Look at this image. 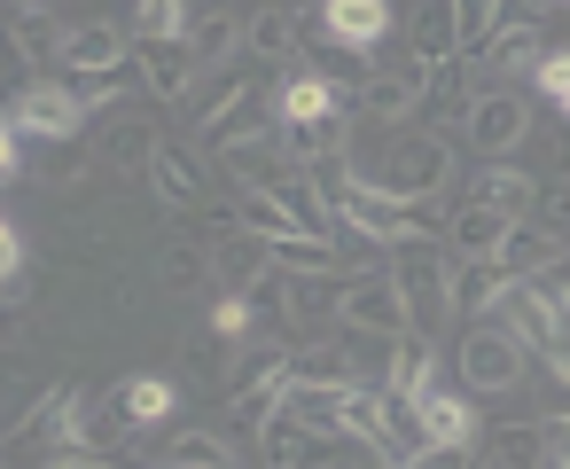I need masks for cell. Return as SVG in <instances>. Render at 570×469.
<instances>
[{
	"mask_svg": "<svg viewBox=\"0 0 570 469\" xmlns=\"http://www.w3.org/2000/svg\"><path fill=\"white\" fill-rule=\"evenodd\" d=\"M367 188H383V196H406V204H430L445 180H453V141H438V134H399L383 157H375V173H360Z\"/></svg>",
	"mask_w": 570,
	"mask_h": 469,
	"instance_id": "cell-1",
	"label": "cell"
},
{
	"mask_svg": "<svg viewBox=\"0 0 570 469\" xmlns=\"http://www.w3.org/2000/svg\"><path fill=\"white\" fill-rule=\"evenodd\" d=\"M328 219H352L360 235H375V243H430V235H445L438 219H430V204H406V196H383V188H367L360 173H352V188L336 196V212Z\"/></svg>",
	"mask_w": 570,
	"mask_h": 469,
	"instance_id": "cell-2",
	"label": "cell"
},
{
	"mask_svg": "<svg viewBox=\"0 0 570 469\" xmlns=\"http://www.w3.org/2000/svg\"><path fill=\"white\" fill-rule=\"evenodd\" d=\"M391 282H399L406 321H414L422 336L453 313V266H445V251H438V243H406V251H399V266H391Z\"/></svg>",
	"mask_w": 570,
	"mask_h": 469,
	"instance_id": "cell-3",
	"label": "cell"
},
{
	"mask_svg": "<svg viewBox=\"0 0 570 469\" xmlns=\"http://www.w3.org/2000/svg\"><path fill=\"white\" fill-rule=\"evenodd\" d=\"M461 383L469 391H515L523 383V344L500 321H469V336H461Z\"/></svg>",
	"mask_w": 570,
	"mask_h": 469,
	"instance_id": "cell-4",
	"label": "cell"
},
{
	"mask_svg": "<svg viewBox=\"0 0 570 469\" xmlns=\"http://www.w3.org/2000/svg\"><path fill=\"white\" fill-rule=\"evenodd\" d=\"M336 321L360 329V336H406V329H414V321H406V297H399V282H391V266H383V274H352Z\"/></svg>",
	"mask_w": 570,
	"mask_h": 469,
	"instance_id": "cell-5",
	"label": "cell"
},
{
	"mask_svg": "<svg viewBox=\"0 0 570 469\" xmlns=\"http://www.w3.org/2000/svg\"><path fill=\"white\" fill-rule=\"evenodd\" d=\"M492 313H500V329H508L523 352H554V344H562V313H554V297H547V282H539V274L508 282Z\"/></svg>",
	"mask_w": 570,
	"mask_h": 469,
	"instance_id": "cell-6",
	"label": "cell"
},
{
	"mask_svg": "<svg viewBox=\"0 0 570 469\" xmlns=\"http://www.w3.org/2000/svg\"><path fill=\"white\" fill-rule=\"evenodd\" d=\"M9 126H17L24 141H71V134L87 126V102H79L71 87H48V79H32V87L9 102Z\"/></svg>",
	"mask_w": 570,
	"mask_h": 469,
	"instance_id": "cell-7",
	"label": "cell"
},
{
	"mask_svg": "<svg viewBox=\"0 0 570 469\" xmlns=\"http://www.w3.org/2000/svg\"><path fill=\"white\" fill-rule=\"evenodd\" d=\"M258 453L274 461V469H336L344 461V438H328V430H305L297 414H266L258 422Z\"/></svg>",
	"mask_w": 570,
	"mask_h": 469,
	"instance_id": "cell-8",
	"label": "cell"
},
{
	"mask_svg": "<svg viewBox=\"0 0 570 469\" xmlns=\"http://www.w3.org/2000/svg\"><path fill=\"white\" fill-rule=\"evenodd\" d=\"M476 157H515L523 141H531V110H523V95H508V87H492V95H476V110H469V134H461Z\"/></svg>",
	"mask_w": 570,
	"mask_h": 469,
	"instance_id": "cell-9",
	"label": "cell"
},
{
	"mask_svg": "<svg viewBox=\"0 0 570 469\" xmlns=\"http://www.w3.org/2000/svg\"><path fill=\"white\" fill-rule=\"evenodd\" d=\"M56 56H63L71 71H134V32L110 25V17H87V25H63Z\"/></svg>",
	"mask_w": 570,
	"mask_h": 469,
	"instance_id": "cell-10",
	"label": "cell"
},
{
	"mask_svg": "<svg viewBox=\"0 0 570 469\" xmlns=\"http://www.w3.org/2000/svg\"><path fill=\"white\" fill-rule=\"evenodd\" d=\"M282 134V118H274V95H243V102H227L219 118H204V149L212 157H235V149H258V141H274Z\"/></svg>",
	"mask_w": 570,
	"mask_h": 469,
	"instance_id": "cell-11",
	"label": "cell"
},
{
	"mask_svg": "<svg viewBox=\"0 0 570 469\" xmlns=\"http://www.w3.org/2000/svg\"><path fill=\"white\" fill-rule=\"evenodd\" d=\"M562 251H570V235L562 227H547V219H508V235H500V274L508 282H523V274H547V266H562Z\"/></svg>",
	"mask_w": 570,
	"mask_h": 469,
	"instance_id": "cell-12",
	"label": "cell"
},
{
	"mask_svg": "<svg viewBox=\"0 0 570 469\" xmlns=\"http://www.w3.org/2000/svg\"><path fill=\"white\" fill-rule=\"evenodd\" d=\"M212 243V282L227 290V297H250L266 274H274V251L258 243V235H243V227H227V235H204Z\"/></svg>",
	"mask_w": 570,
	"mask_h": 469,
	"instance_id": "cell-13",
	"label": "cell"
},
{
	"mask_svg": "<svg viewBox=\"0 0 570 469\" xmlns=\"http://www.w3.org/2000/svg\"><path fill=\"white\" fill-rule=\"evenodd\" d=\"M469 204H484V212H500V219H523V212H539V180H531L523 165H508V157H484V165L469 173Z\"/></svg>",
	"mask_w": 570,
	"mask_h": 469,
	"instance_id": "cell-14",
	"label": "cell"
},
{
	"mask_svg": "<svg viewBox=\"0 0 570 469\" xmlns=\"http://www.w3.org/2000/svg\"><path fill=\"white\" fill-rule=\"evenodd\" d=\"M126 438H134V414L118 407V391H110V399H87V391H79L71 422H63V446H71V453H118Z\"/></svg>",
	"mask_w": 570,
	"mask_h": 469,
	"instance_id": "cell-15",
	"label": "cell"
},
{
	"mask_svg": "<svg viewBox=\"0 0 570 469\" xmlns=\"http://www.w3.org/2000/svg\"><path fill=\"white\" fill-rule=\"evenodd\" d=\"M391 25H399L391 0H321V32L344 40V48H367V56H375Z\"/></svg>",
	"mask_w": 570,
	"mask_h": 469,
	"instance_id": "cell-16",
	"label": "cell"
},
{
	"mask_svg": "<svg viewBox=\"0 0 570 469\" xmlns=\"http://www.w3.org/2000/svg\"><path fill=\"white\" fill-rule=\"evenodd\" d=\"M134 71H141V87H149V95H165V102H173V95H188V87H196V71H204V63H196V48H188V40H134Z\"/></svg>",
	"mask_w": 570,
	"mask_h": 469,
	"instance_id": "cell-17",
	"label": "cell"
},
{
	"mask_svg": "<svg viewBox=\"0 0 570 469\" xmlns=\"http://www.w3.org/2000/svg\"><path fill=\"white\" fill-rule=\"evenodd\" d=\"M422 87H430V71L422 63H406V71H375L367 87H360V118H375V126H399V118H414L422 110Z\"/></svg>",
	"mask_w": 570,
	"mask_h": 469,
	"instance_id": "cell-18",
	"label": "cell"
},
{
	"mask_svg": "<svg viewBox=\"0 0 570 469\" xmlns=\"http://www.w3.org/2000/svg\"><path fill=\"white\" fill-rule=\"evenodd\" d=\"M274 118L282 126H321V118H344V95L321 79V71H289L274 87Z\"/></svg>",
	"mask_w": 570,
	"mask_h": 469,
	"instance_id": "cell-19",
	"label": "cell"
},
{
	"mask_svg": "<svg viewBox=\"0 0 570 469\" xmlns=\"http://www.w3.org/2000/svg\"><path fill=\"white\" fill-rule=\"evenodd\" d=\"M165 149V134H157V118H118L110 134H102V157H95V173H149V157Z\"/></svg>",
	"mask_w": 570,
	"mask_h": 469,
	"instance_id": "cell-20",
	"label": "cell"
},
{
	"mask_svg": "<svg viewBox=\"0 0 570 469\" xmlns=\"http://www.w3.org/2000/svg\"><path fill=\"white\" fill-rule=\"evenodd\" d=\"M406 32H414V63H422V71H438V63L461 56V32H453V9H445V0H414Z\"/></svg>",
	"mask_w": 570,
	"mask_h": 469,
	"instance_id": "cell-21",
	"label": "cell"
},
{
	"mask_svg": "<svg viewBox=\"0 0 570 469\" xmlns=\"http://www.w3.org/2000/svg\"><path fill=\"white\" fill-rule=\"evenodd\" d=\"M297 32H305V9H282V0H274V9H258V17L243 25V48H250L258 63H289V56H297Z\"/></svg>",
	"mask_w": 570,
	"mask_h": 469,
	"instance_id": "cell-22",
	"label": "cell"
},
{
	"mask_svg": "<svg viewBox=\"0 0 570 469\" xmlns=\"http://www.w3.org/2000/svg\"><path fill=\"white\" fill-rule=\"evenodd\" d=\"M344 305V274H282V321H328Z\"/></svg>",
	"mask_w": 570,
	"mask_h": 469,
	"instance_id": "cell-23",
	"label": "cell"
},
{
	"mask_svg": "<svg viewBox=\"0 0 570 469\" xmlns=\"http://www.w3.org/2000/svg\"><path fill=\"white\" fill-rule=\"evenodd\" d=\"M149 188H157L165 204H180V212H196V204H204V173H196V157H188V149H173V141L149 157Z\"/></svg>",
	"mask_w": 570,
	"mask_h": 469,
	"instance_id": "cell-24",
	"label": "cell"
},
{
	"mask_svg": "<svg viewBox=\"0 0 570 469\" xmlns=\"http://www.w3.org/2000/svg\"><path fill=\"white\" fill-rule=\"evenodd\" d=\"M500 290H508V274H500V258H461L453 266V313H492L500 305Z\"/></svg>",
	"mask_w": 570,
	"mask_h": 469,
	"instance_id": "cell-25",
	"label": "cell"
},
{
	"mask_svg": "<svg viewBox=\"0 0 570 469\" xmlns=\"http://www.w3.org/2000/svg\"><path fill=\"white\" fill-rule=\"evenodd\" d=\"M500 235H508V219H500V212H484V204H461V212L445 219V243H453L461 258H492V251H500Z\"/></svg>",
	"mask_w": 570,
	"mask_h": 469,
	"instance_id": "cell-26",
	"label": "cell"
},
{
	"mask_svg": "<svg viewBox=\"0 0 570 469\" xmlns=\"http://www.w3.org/2000/svg\"><path fill=\"white\" fill-rule=\"evenodd\" d=\"M430 375H438V352H430V336H422V329L391 336V391L422 399V391H430Z\"/></svg>",
	"mask_w": 570,
	"mask_h": 469,
	"instance_id": "cell-27",
	"label": "cell"
},
{
	"mask_svg": "<svg viewBox=\"0 0 570 469\" xmlns=\"http://www.w3.org/2000/svg\"><path fill=\"white\" fill-rule=\"evenodd\" d=\"M469 422H476L469 399H453V391H422V446H469V438H476Z\"/></svg>",
	"mask_w": 570,
	"mask_h": 469,
	"instance_id": "cell-28",
	"label": "cell"
},
{
	"mask_svg": "<svg viewBox=\"0 0 570 469\" xmlns=\"http://www.w3.org/2000/svg\"><path fill=\"white\" fill-rule=\"evenodd\" d=\"M118 407L134 414V430H149V422H173L180 391H173L165 375H126V383H118Z\"/></svg>",
	"mask_w": 570,
	"mask_h": 469,
	"instance_id": "cell-29",
	"label": "cell"
},
{
	"mask_svg": "<svg viewBox=\"0 0 570 469\" xmlns=\"http://www.w3.org/2000/svg\"><path fill=\"white\" fill-rule=\"evenodd\" d=\"M157 461H165V469H235L227 438H212V430H173V438L157 446Z\"/></svg>",
	"mask_w": 570,
	"mask_h": 469,
	"instance_id": "cell-30",
	"label": "cell"
},
{
	"mask_svg": "<svg viewBox=\"0 0 570 469\" xmlns=\"http://www.w3.org/2000/svg\"><path fill=\"white\" fill-rule=\"evenodd\" d=\"M492 469H547V430L539 422H500L492 430Z\"/></svg>",
	"mask_w": 570,
	"mask_h": 469,
	"instance_id": "cell-31",
	"label": "cell"
},
{
	"mask_svg": "<svg viewBox=\"0 0 570 469\" xmlns=\"http://www.w3.org/2000/svg\"><path fill=\"white\" fill-rule=\"evenodd\" d=\"M157 282H165V290H204V282H212V243H204V235L173 243V251L157 258Z\"/></svg>",
	"mask_w": 570,
	"mask_h": 469,
	"instance_id": "cell-32",
	"label": "cell"
},
{
	"mask_svg": "<svg viewBox=\"0 0 570 469\" xmlns=\"http://www.w3.org/2000/svg\"><path fill=\"white\" fill-rule=\"evenodd\" d=\"M266 251H274V274H336V243H321V235H282Z\"/></svg>",
	"mask_w": 570,
	"mask_h": 469,
	"instance_id": "cell-33",
	"label": "cell"
},
{
	"mask_svg": "<svg viewBox=\"0 0 570 469\" xmlns=\"http://www.w3.org/2000/svg\"><path fill=\"white\" fill-rule=\"evenodd\" d=\"M188 0H134V40H188Z\"/></svg>",
	"mask_w": 570,
	"mask_h": 469,
	"instance_id": "cell-34",
	"label": "cell"
},
{
	"mask_svg": "<svg viewBox=\"0 0 570 469\" xmlns=\"http://www.w3.org/2000/svg\"><path fill=\"white\" fill-rule=\"evenodd\" d=\"M539 422H570V352H539Z\"/></svg>",
	"mask_w": 570,
	"mask_h": 469,
	"instance_id": "cell-35",
	"label": "cell"
},
{
	"mask_svg": "<svg viewBox=\"0 0 570 469\" xmlns=\"http://www.w3.org/2000/svg\"><path fill=\"white\" fill-rule=\"evenodd\" d=\"M531 95H539V102L570 126V48H547V56L531 63Z\"/></svg>",
	"mask_w": 570,
	"mask_h": 469,
	"instance_id": "cell-36",
	"label": "cell"
},
{
	"mask_svg": "<svg viewBox=\"0 0 570 469\" xmlns=\"http://www.w3.org/2000/svg\"><path fill=\"white\" fill-rule=\"evenodd\" d=\"M188 48H196V63H227V56L243 48V25H235V17H196V25H188Z\"/></svg>",
	"mask_w": 570,
	"mask_h": 469,
	"instance_id": "cell-37",
	"label": "cell"
},
{
	"mask_svg": "<svg viewBox=\"0 0 570 469\" xmlns=\"http://www.w3.org/2000/svg\"><path fill=\"white\" fill-rule=\"evenodd\" d=\"M313 56H321V79H328V87H344V79L367 87V79H375V56H367V48H344V40H328V32H321Z\"/></svg>",
	"mask_w": 570,
	"mask_h": 469,
	"instance_id": "cell-38",
	"label": "cell"
},
{
	"mask_svg": "<svg viewBox=\"0 0 570 469\" xmlns=\"http://www.w3.org/2000/svg\"><path fill=\"white\" fill-rule=\"evenodd\" d=\"M289 375H297V383H360L344 344H313V352H297V360H289Z\"/></svg>",
	"mask_w": 570,
	"mask_h": 469,
	"instance_id": "cell-39",
	"label": "cell"
},
{
	"mask_svg": "<svg viewBox=\"0 0 570 469\" xmlns=\"http://www.w3.org/2000/svg\"><path fill=\"white\" fill-rule=\"evenodd\" d=\"M188 375L212 383V391H227V336H219V329H204V336L188 344Z\"/></svg>",
	"mask_w": 570,
	"mask_h": 469,
	"instance_id": "cell-40",
	"label": "cell"
},
{
	"mask_svg": "<svg viewBox=\"0 0 570 469\" xmlns=\"http://www.w3.org/2000/svg\"><path fill=\"white\" fill-rule=\"evenodd\" d=\"M188 95H196V118H219L227 102H243V95H250V79H243V71H219V79H196Z\"/></svg>",
	"mask_w": 570,
	"mask_h": 469,
	"instance_id": "cell-41",
	"label": "cell"
},
{
	"mask_svg": "<svg viewBox=\"0 0 570 469\" xmlns=\"http://www.w3.org/2000/svg\"><path fill=\"white\" fill-rule=\"evenodd\" d=\"M445 9H453V32H461V56L500 25V0H445Z\"/></svg>",
	"mask_w": 570,
	"mask_h": 469,
	"instance_id": "cell-42",
	"label": "cell"
},
{
	"mask_svg": "<svg viewBox=\"0 0 570 469\" xmlns=\"http://www.w3.org/2000/svg\"><path fill=\"white\" fill-rule=\"evenodd\" d=\"M63 87H71V95L95 110V102H118V95H126V71H71Z\"/></svg>",
	"mask_w": 570,
	"mask_h": 469,
	"instance_id": "cell-43",
	"label": "cell"
},
{
	"mask_svg": "<svg viewBox=\"0 0 570 469\" xmlns=\"http://www.w3.org/2000/svg\"><path fill=\"white\" fill-rule=\"evenodd\" d=\"M250 321H258V305H250V297H227V290H219V305H212V329H219V336L235 344V336H250Z\"/></svg>",
	"mask_w": 570,
	"mask_h": 469,
	"instance_id": "cell-44",
	"label": "cell"
},
{
	"mask_svg": "<svg viewBox=\"0 0 570 469\" xmlns=\"http://www.w3.org/2000/svg\"><path fill=\"white\" fill-rule=\"evenodd\" d=\"M399 469H469V446H422V453H406Z\"/></svg>",
	"mask_w": 570,
	"mask_h": 469,
	"instance_id": "cell-45",
	"label": "cell"
},
{
	"mask_svg": "<svg viewBox=\"0 0 570 469\" xmlns=\"http://www.w3.org/2000/svg\"><path fill=\"white\" fill-rule=\"evenodd\" d=\"M17 173H24V134L0 118V180H17Z\"/></svg>",
	"mask_w": 570,
	"mask_h": 469,
	"instance_id": "cell-46",
	"label": "cell"
},
{
	"mask_svg": "<svg viewBox=\"0 0 570 469\" xmlns=\"http://www.w3.org/2000/svg\"><path fill=\"white\" fill-rule=\"evenodd\" d=\"M17 266H24V243H17L9 219H0V282H17Z\"/></svg>",
	"mask_w": 570,
	"mask_h": 469,
	"instance_id": "cell-47",
	"label": "cell"
},
{
	"mask_svg": "<svg viewBox=\"0 0 570 469\" xmlns=\"http://www.w3.org/2000/svg\"><path fill=\"white\" fill-rule=\"evenodd\" d=\"M48 469H118V461H110V453H71V446H63Z\"/></svg>",
	"mask_w": 570,
	"mask_h": 469,
	"instance_id": "cell-48",
	"label": "cell"
},
{
	"mask_svg": "<svg viewBox=\"0 0 570 469\" xmlns=\"http://www.w3.org/2000/svg\"><path fill=\"white\" fill-rule=\"evenodd\" d=\"M547 469H570V422L547 430Z\"/></svg>",
	"mask_w": 570,
	"mask_h": 469,
	"instance_id": "cell-49",
	"label": "cell"
},
{
	"mask_svg": "<svg viewBox=\"0 0 570 469\" xmlns=\"http://www.w3.org/2000/svg\"><path fill=\"white\" fill-rule=\"evenodd\" d=\"M9 9H17V17H48V0H9Z\"/></svg>",
	"mask_w": 570,
	"mask_h": 469,
	"instance_id": "cell-50",
	"label": "cell"
},
{
	"mask_svg": "<svg viewBox=\"0 0 570 469\" xmlns=\"http://www.w3.org/2000/svg\"><path fill=\"white\" fill-rule=\"evenodd\" d=\"M547 9H570V0H547Z\"/></svg>",
	"mask_w": 570,
	"mask_h": 469,
	"instance_id": "cell-51",
	"label": "cell"
},
{
	"mask_svg": "<svg viewBox=\"0 0 570 469\" xmlns=\"http://www.w3.org/2000/svg\"><path fill=\"white\" fill-rule=\"evenodd\" d=\"M0 469H9V461H0Z\"/></svg>",
	"mask_w": 570,
	"mask_h": 469,
	"instance_id": "cell-52",
	"label": "cell"
},
{
	"mask_svg": "<svg viewBox=\"0 0 570 469\" xmlns=\"http://www.w3.org/2000/svg\"><path fill=\"white\" fill-rule=\"evenodd\" d=\"M157 469H165V461H157Z\"/></svg>",
	"mask_w": 570,
	"mask_h": 469,
	"instance_id": "cell-53",
	"label": "cell"
}]
</instances>
